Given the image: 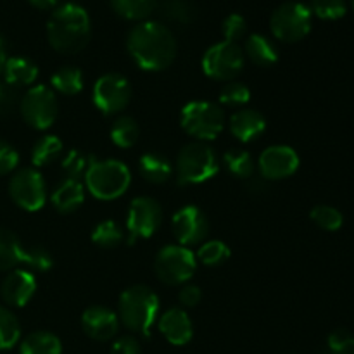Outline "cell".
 Returning <instances> with one entry per match:
<instances>
[{"label": "cell", "mask_w": 354, "mask_h": 354, "mask_svg": "<svg viewBox=\"0 0 354 354\" xmlns=\"http://www.w3.org/2000/svg\"><path fill=\"white\" fill-rule=\"evenodd\" d=\"M59 0H30V3H33L38 9H55Z\"/></svg>", "instance_id": "bcb514c9"}, {"label": "cell", "mask_w": 354, "mask_h": 354, "mask_svg": "<svg viewBox=\"0 0 354 354\" xmlns=\"http://www.w3.org/2000/svg\"><path fill=\"white\" fill-rule=\"evenodd\" d=\"M83 332L93 341H109L118 334L120 318L113 310L104 306H92L82 317Z\"/></svg>", "instance_id": "2e32d148"}, {"label": "cell", "mask_w": 354, "mask_h": 354, "mask_svg": "<svg viewBox=\"0 0 354 354\" xmlns=\"http://www.w3.org/2000/svg\"><path fill=\"white\" fill-rule=\"evenodd\" d=\"M128 54L144 71H162L176 57V40L158 21H140L127 37Z\"/></svg>", "instance_id": "6da1fadb"}, {"label": "cell", "mask_w": 354, "mask_h": 354, "mask_svg": "<svg viewBox=\"0 0 354 354\" xmlns=\"http://www.w3.org/2000/svg\"><path fill=\"white\" fill-rule=\"evenodd\" d=\"M93 161H95V158H93L92 154H88V152L80 151V149H71V151L62 158L61 168L68 178L80 180L85 178L86 171H88Z\"/></svg>", "instance_id": "f546056e"}, {"label": "cell", "mask_w": 354, "mask_h": 354, "mask_svg": "<svg viewBox=\"0 0 354 354\" xmlns=\"http://www.w3.org/2000/svg\"><path fill=\"white\" fill-rule=\"evenodd\" d=\"M24 248L10 230L0 228V272L23 265Z\"/></svg>", "instance_id": "cb8c5ba5"}, {"label": "cell", "mask_w": 354, "mask_h": 354, "mask_svg": "<svg viewBox=\"0 0 354 354\" xmlns=\"http://www.w3.org/2000/svg\"><path fill=\"white\" fill-rule=\"evenodd\" d=\"M50 83L55 92L62 95H76L83 88V75L78 68L64 66L52 75Z\"/></svg>", "instance_id": "4316f807"}, {"label": "cell", "mask_w": 354, "mask_h": 354, "mask_svg": "<svg viewBox=\"0 0 354 354\" xmlns=\"http://www.w3.org/2000/svg\"><path fill=\"white\" fill-rule=\"evenodd\" d=\"M180 124L197 142L214 140L225 128L223 109L209 100H192L182 109Z\"/></svg>", "instance_id": "8992f818"}, {"label": "cell", "mask_w": 354, "mask_h": 354, "mask_svg": "<svg viewBox=\"0 0 354 354\" xmlns=\"http://www.w3.org/2000/svg\"><path fill=\"white\" fill-rule=\"evenodd\" d=\"M244 68V50L234 41H218L211 45L203 57V71L211 80L234 82Z\"/></svg>", "instance_id": "9c48e42d"}, {"label": "cell", "mask_w": 354, "mask_h": 354, "mask_svg": "<svg viewBox=\"0 0 354 354\" xmlns=\"http://www.w3.org/2000/svg\"><path fill=\"white\" fill-rule=\"evenodd\" d=\"M35 290H37V280H35V277L30 272H26V270H14L2 282L0 294H2V299L9 306L21 308L30 303Z\"/></svg>", "instance_id": "e0dca14e"}, {"label": "cell", "mask_w": 354, "mask_h": 354, "mask_svg": "<svg viewBox=\"0 0 354 354\" xmlns=\"http://www.w3.org/2000/svg\"><path fill=\"white\" fill-rule=\"evenodd\" d=\"M17 104V88L0 80V113H9Z\"/></svg>", "instance_id": "7bdbcfd3"}, {"label": "cell", "mask_w": 354, "mask_h": 354, "mask_svg": "<svg viewBox=\"0 0 354 354\" xmlns=\"http://www.w3.org/2000/svg\"><path fill=\"white\" fill-rule=\"evenodd\" d=\"M353 354H354V349H353Z\"/></svg>", "instance_id": "f907efd6"}, {"label": "cell", "mask_w": 354, "mask_h": 354, "mask_svg": "<svg viewBox=\"0 0 354 354\" xmlns=\"http://www.w3.org/2000/svg\"><path fill=\"white\" fill-rule=\"evenodd\" d=\"M61 154V138L55 137V135H44V137L35 142L33 149H31V162L37 168H41V166H47L50 162H54Z\"/></svg>", "instance_id": "484cf974"}, {"label": "cell", "mask_w": 354, "mask_h": 354, "mask_svg": "<svg viewBox=\"0 0 354 354\" xmlns=\"http://www.w3.org/2000/svg\"><path fill=\"white\" fill-rule=\"evenodd\" d=\"M351 2H353V9H354V0H351Z\"/></svg>", "instance_id": "681fc988"}, {"label": "cell", "mask_w": 354, "mask_h": 354, "mask_svg": "<svg viewBox=\"0 0 354 354\" xmlns=\"http://www.w3.org/2000/svg\"><path fill=\"white\" fill-rule=\"evenodd\" d=\"M131 183V173L118 159L93 161L85 175V187L100 201H114L123 196Z\"/></svg>", "instance_id": "277c9868"}, {"label": "cell", "mask_w": 354, "mask_h": 354, "mask_svg": "<svg viewBox=\"0 0 354 354\" xmlns=\"http://www.w3.org/2000/svg\"><path fill=\"white\" fill-rule=\"evenodd\" d=\"M138 171L149 183L161 185L173 176V165L166 156L159 152H147L138 161Z\"/></svg>", "instance_id": "44dd1931"}, {"label": "cell", "mask_w": 354, "mask_h": 354, "mask_svg": "<svg viewBox=\"0 0 354 354\" xmlns=\"http://www.w3.org/2000/svg\"><path fill=\"white\" fill-rule=\"evenodd\" d=\"M9 194L14 203L24 211H38L47 201V185L44 176L35 168H23L14 173L9 183Z\"/></svg>", "instance_id": "8fae6325"}, {"label": "cell", "mask_w": 354, "mask_h": 354, "mask_svg": "<svg viewBox=\"0 0 354 354\" xmlns=\"http://www.w3.org/2000/svg\"><path fill=\"white\" fill-rule=\"evenodd\" d=\"M52 206L62 214L73 213L85 201V187L80 180L62 178L52 192Z\"/></svg>", "instance_id": "ffe728a7"}, {"label": "cell", "mask_w": 354, "mask_h": 354, "mask_svg": "<svg viewBox=\"0 0 354 354\" xmlns=\"http://www.w3.org/2000/svg\"><path fill=\"white\" fill-rule=\"evenodd\" d=\"M162 221V209L152 197H137L131 201L128 209L127 228L130 235V244L137 239H149L159 230Z\"/></svg>", "instance_id": "4fadbf2b"}, {"label": "cell", "mask_w": 354, "mask_h": 354, "mask_svg": "<svg viewBox=\"0 0 354 354\" xmlns=\"http://www.w3.org/2000/svg\"><path fill=\"white\" fill-rule=\"evenodd\" d=\"M327 349L328 351H334L339 354H353L354 335L349 330H344V328L334 330L328 335Z\"/></svg>", "instance_id": "60d3db41"}, {"label": "cell", "mask_w": 354, "mask_h": 354, "mask_svg": "<svg viewBox=\"0 0 354 354\" xmlns=\"http://www.w3.org/2000/svg\"><path fill=\"white\" fill-rule=\"evenodd\" d=\"M311 10L303 2H283L273 10L270 28L273 37L282 41H299L311 30Z\"/></svg>", "instance_id": "52a82bcc"}, {"label": "cell", "mask_w": 354, "mask_h": 354, "mask_svg": "<svg viewBox=\"0 0 354 354\" xmlns=\"http://www.w3.org/2000/svg\"><path fill=\"white\" fill-rule=\"evenodd\" d=\"M159 330L173 346L189 344L194 335L192 322L182 308H171L159 318Z\"/></svg>", "instance_id": "ac0fdd59"}, {"label": "cell", "mask_w": 354, "mask_h": 354, "mask_svg": "<svg viewBox=\"0 0 354 354\" xmlns=\"http://www.w3.org/2000/svg\"><path fill=\"white\" fill-rule=\"evenodd\" d=\"M7 62V52H6V44H3L2 37H0V73H3Z\"/></svg>", "instance_id": "7dc6e473"}, {"label": "cell", "mask_w": 354, "mask_h": 354, "mask_svg": "<svg viewBox=\"0 0 354 354\" xmlns=\"http://www.w3.org/2000/svg\"><path fill=\"white\" fill-rule=\"evenodd\" d=\"M162 16L175 23H192L197 16V9L190 0H165L161 3Z\"/></svg>", "instance_id": "d6a6232c"}, {"label": "cell", "mask_w": 354, "mask_h": 354, "mask_svg": "<svg viewBox=\"0 0 354 354\" xmlns=\"http://www.w3.org/2000/svg\"><path fill=\"white\" fill-rule=\"evenodd\" d=\"M159 313V299L154 290L145 286H133L120 297L118 318L128 330L149 335Z\"/></svg>", "instance_id": "3957f363"}, {"label": "cell", "mask_w": 354, "mask_h": 354, "mask_svg": "<svg viewBox=\"0 0 354 354\" xmlns=\"http://www.w3.org/2000/svg\"><path fill=\"white\" fill-rule=\"evenodd\" d=\"M111 354H140V344L131 335H123L114 341Z\"/></svg>", "instance_id": "ee69618b"}, {"label": "cell", "mask_w": 354, "mask_h": 354, "mask_svg": "<svg viewBox=\"0 0 354 354\" xmlns=\"http://www.w3.org/2000/svg\"><path fill=\"white\" fill-rule=\"evenodd\" d=\"M310 218L313 220L315 225H318V227L327 232L339 230L342 227V223H344V218H342L341 211L332 206H327V204L315 206L311 209Z\"/></svg>", "instance_id": "e575fe53"}, {"label": "cell", "mask_w": 354, "mask_h": 354, "mask_svg": "<svg viewBox=\"0 0 354 354\" xmlns=\"http://www.w3.org/2000/svg\"><path fill=\"white\" fill-rule=\"evenodd\" d=\"M230 258V249L221 241L203 242L197 251L196 259L206 266H218Z\"/></svg>", "instance_id": "836d02e7"}, {"label": "cell", "mask_w": 354, "mask_h": 354, "mask_svg": "<svg viewBox=\"0 0 354 354\" xmlns=\"http://www.w3.org/2000/svg\"><path fill=\"white\" fill-rule=\"evenodd\" d=\"M310 10L317 14L320 19L334 21L344 16L348 6H346V0H311Z\"/></svg>", "instance_id": "74e56055"}, {"label": "cell", "mask_w": 354, "mask_h": 354, "mask_svg": "<svg viewBox=\"0 0 354 354\" xmlns=\"http://www.w3.org/2000/svg\"><path fill=\"white\" fill-rule=\"evenodd\" d=\"M21 327L9 310L0 306V349H9L19 341Z\"/></svg>", "instance_id": "d590c367"}, {"label": "cell", "mask_w": 354, "mask_h": 354, "mask_svg": "<svg viewBox=\"0 0 354 354\" xmlns=\"http://www.w3.org/2000/svg\"><path fill=\"white\" fill-rule=\"evenodd\" d=\"M111 6L127 19L142 21L151 16L158 6V0H111Z\"/></svg>", "instance_id": "4dcf8cb0"}, {"label": "cell", "mask_w": 354, "mask_h": 354, "mask_svg": "<svg viewBox=\"0 0 354 354\" xmlns=\"http://www.w3.org/2000/svg\"><path fill=\"white\" fill-rule=\"evenodd\" d=\"M324 354H339V353H334V351H328V349H327V351H325Z\"/></svg>", "instance_id": "c3c4849f"}, {"label": "cell", "mask_w": 354, "mask_h": 354, "mask_svg": "<svg viewBox=\"0 0 354 354\" xmlns=\"http://www.w3.org/2000/svg\"><path fill=\"white\" fill-rule=\"evenodd\" d=\"M59 113V102L54 90L45 85L31 86L21 99V114L35 130H47L54 124Z\"/></svg>", "instance_id": "30bf717a"}, {"label": "cell", "mask_w": 354, "mask_h": 354, "mask_svg": "<svg viewBox=\"0 0 354 354\" xmlns=\"http://www.w3.org/2000/svg\"><path fill=\"white\" fill-rule=\"evenodd\" d=\"M245 55L261 68H270L279 61V50L270 38L252 33L245 40Z\"/></svg>", "instance_id": "603a6c76"}, {"label": "cell", "mask_w": 354, "mask_h": 354, "mask_svg": "<svg viewBox=\"0 0 354 354\" xmlns=\"http://www.w3.org/2000/svg\"><path fill=\"white\" fill-rule=\"evenodd\" d=\"M258 168L265 180L289 178L299 168V156L289 145H272L261 152Z\"/></svg>", "instance_id": "9a60e30c"}, {"label": "cell", "mask_w": 354, "mask_h": 354, "mask_svg": "<svg viewBox=\"0 0 354 354\" xmlns=\"http://www.w3.org/2000/svg\"><path fill=\"white\" fill-rule=\"evenodd\" d=\"M251 100V90L245 83L228 82L220 92V102L227 107H242Z\"/></svg>", "instance_id": "8d00e7d4"}, {"label": "cell", "mask_w": 354, "mask_h": 354, "mask_svg": "<svg viewBox=\"0 0 354 354\" xmlns=\"http://www.w3.org/2000/svg\"><path fill=\"white\" fill-rule=\"evenodd\" d=\"M178 299L182 303V306L194 308L203 299V292H201V289L197 286H183L178 292Z\"/></svg>", "instance_id": "f6af8a7d"}, {"label": "cell", "mask_w": 354, "mask_h": 354, "mask_svg": "<svg viewBox=\"0 0 354 354\" xmlns=\"http://www.w3.org/2000/svg\"><path fill=\"white\" fill-rule=\"evenodd\" d=\"M38 78V68L33 61L26 57H10L7 59L3 68V80L14 88L31 85Z\"/></svg>", "instance_id": "7402d4cb"}, {"label": "cell", "mask_w": 354, "mask_h": 354, "mask_svg": "<svg viewBox=\"0 0 354 354\" xmlns=\"http://www.w3.org/2000/svg\"><path fill=\"white\" fill-rule=\"evenodd\" d=\"M23 265L31 270H37V272H47L52 266V256L44 248L24 249Z\"/></svg>", "instance_id": "ab89813d"}, {"label": "cell", "mask_w": 354, "mask_h": 354, "mask_svg": "<svg viewBox=\"0 0 354 354\" xmlns=\"http://www.w3.org/2000/svg\"><path fill=\"white\" fill-rule=\"evenodd\" d=\"M138 135H140V130H138L137 121L130 116L116 118L111 127V140L121 149L133 147L138 140Z\"/></svg>", "instance_id": "83f0119b"}, {"label": "cell", "mask_w": 354, "mask_h": 354, "mask_svg": "<svg viewBox=\"0 0 354 354\" xmlns=\"http://www.w3.org/2000/svg\"><path fill=\"white\" fill-rule=\"evenodd\" d=\"M19 165V154L16 149L7 142L0 140V176L14 171Z\"/></svg>", "instance_id": "b9f144b4"}, {"label": "cell", "mask_w": 354, "mask_h": 354, "mask_svg": "<svg viewBox=\"0 0 354 354\" xmlns=\"http://www.w3.org/2000/svg\"><path fill=\"white\" fill-rule=\"evenodd\" d=\"M223 165L234 176L241 180H249L254 175L256 165L252 161L251 154L242 149H230L223 154Z\"/></svg>", "instance_id": "f1b7e54d"}, {"label": "cell", "mask_w": 354, "mask_h": 354, "mask_svg": "<svg viewBox=\"0 0 354 354\" xmlns=\"http://www.w3.org/2000/svg\"><path fill=\"white\" fill-rule=\"evenodd\" d=\"M124 235L123 230L120 228V225L113 220L100 221L92 232V241L93 244H97L102 249H114L123 242Z\"/></svg>", "instance_id": "1f68e13d"}, {"label": "cell", "mask_w": 354, "mask_h": 354, "mask_svg": "<svg viewBox=\"0 0 354 354\" xmlns=\"http://www.w3.org/2000/svg\"><path fill=\"white\" fill-rule=\"evenodd\" d=\"M93 104L106 116L121 113L130 104L131 85L118 73L102 75L93 85Z\"/></svg>", "instance_id": "7c38bea8"}, {"label": "cell", "mask_w": 354, "mask_h": 354, "mask_svg": "<svg viewBox=\"0 0 354 354\" xmlns=\"http://www.w3.org/2000/svg\"><path fill=\"white\" fill-rule=\"evenodd\" d=\"M197 268L196 254L183 245H166L156 254L154 272L166 286H182L192 279Z\"/></svg>", "instance_id": "ba28073f"}, {"label": "cell", "mask_w": 354, "mask_h": 354, "mask_svg": "<svg viewBox=\"0 0 354 354\" xmlns=\"http://www.w3.org/2000/svg\"><path fill=\"white\" fill-rule=\"evenodd\" d=\"M220 169L216 151L206 142H190L176 158V176L182 185H196L213 178Z\"/></svg>", "instance_id": "5b68a950"}, {"label": "cell", "mask_w": 354, "mask_h": 354, "mask_svg": "<svg viewBox=\"0 0 354 354\" xmlns=\"http://www.w3.org/2000/svg\"><path fill=\"white\" fill-rule=\"evenodd\" d=\"M90 37V16L80 3L66 2L52 10L47 23V38L59 54L71 55L83 50Z\"/></svg>", "instance_id": "7a4b0ae2"}, {"label": "cell", "mask_w": 354, "mask_h": 354, "mask_svg": "<svg viewBox=\"0 0 354 354\" xmlns=\"http://www.w3.org/2000/svg\"><path fill=\"white\" fill-rule=\"evenodd\" d=\"M173 234L183 248L201 245L209 235V220L197 206H185L173 216Z\"/></svg>", "instance_id": "5bb4252c"}, {"label": "cell", "mask_w": 354, "mask_h": 354, "mask_svg": "<svg viewBox=\"0 0 354 354\" xmlns=\"http://www.w3.org/2000/svg\"><path fill=\"white\" fill-rule=\"evenodd\" d=\"M228 128L239 142L249 144L265 133L266 120L261 113L254 109H239L230 116Z\"/></svg>", "instance_id": "d6986e66"}, {"label": "cell", "mask_w": 354, "mask_h": 354, "mask_svg": "<svg viewBox=\"0 0 354 354\" xmlns=\"http://www.w3.org/2000/svg\"><path fill=\"white\" fill-rule=\"evenodd\" d=\"M62 346L57 335L50 332H33L21 344L19 354H61Z\"/></svg>", "instance_id": "d4e9b609"}, {"label": "cell", "mask_w": 354, "mask_h": 354, "mask_svg": "<svg viewBox=\"0 0 354 354\" xmlns=\"http://www.w3.org/2000/svg\"><path fill=\"white\" fill-rule=\"evenodd\" d=\"M245 31H248V23L241 14H228L221 24V33H223L225 40L234 41V44L244 38Z\"/></svg>", "instance_id": "f35d334b"}]
</instances>
